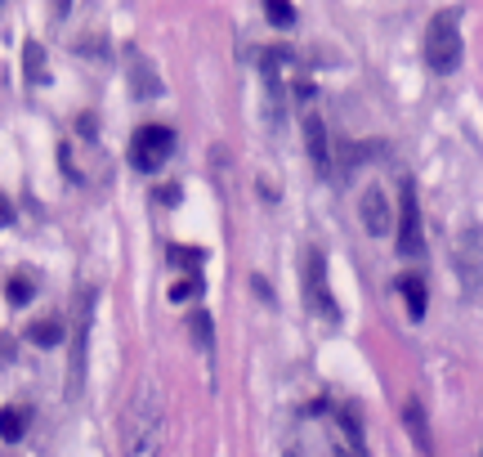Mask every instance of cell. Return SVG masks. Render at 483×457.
I'll return each instance as SVG.
<instances>
[{"label":"cell","mask_w":483,"mask_h":457,"mask_svg":"<svg viewBox=\"0 0 483 457\" xmlns=\"http://www.w3.org/2000/svg\"><path fill=\"white\" fill-rule=\"evenodd\" d=\"M23 435H28V413L23 408H0V439L14 444Z\"/></svg>","instance_id":"obj_11"},{"label":"cell","mask_w":483,"mask_h":457,"mask_svg":"<svg viewBox=\"0 0 483 457\" xmlns=\"http://www.w3.org/2000/svg\"><path fill=\"white\" fill-rule=\"evenodd\" d=\"M372 153H376L372 144H353V148H344V175H353L358 162H362V157H372Z\"/></svg>","instance_id":"obj_20"},{"label":"cell","mask_w":483,"mask_h":457,"mask_svg":"<svg viewBox=\"0 0 483 457\" xmlns=\"http://www.w3.org/2000/svg\"><path fill=\"white\" fill-rule=\"evenodd\" d=\"M403 220H399V252L403 256H416L421 252V202H416V188L412 180H403Z\"/></svg>","instance_id":"obj_7"},{"label":"cell","mask_w":483,"mask_h":457,"mask_svg":"<svg viewBox=\"0 0 483 457\" xmlns=\"http://www.w3.org/2000/svg\"><path fill=\"white\" fill-rule=\"evenodd\" d=\"M170 261H179V265L197 269V265H202V252H184V247H170Z\"/></svg>","instance_id":"obj_21"},{"label":"cell","mask_w":483,"mask_h":457,"mask_svg":"<svg viewBox=\"0 0 483 457\" xmlns=\"http://www.w3.org/2000/svg\"><path fill=\"white\" fill-rule=\"evenodd\" d=\"M10 355H14V341H10V336H0V364H5Z\"/></svg>","instance_id":"obj_24"},{"label":"cell","mask_w":483,"mask_h":457,"mask_svg":"<svg viewBox=\"0 0 483 457\" xmlns=\"http://www.w3.org/2000/svg\"><path fill=\"white\" fill-rule=\"evenodd\" d=\"M131 85L139 90V99H157L162 94V85H157V76L148 72V63L135 54V68H131Z\"/></svg>","instance_id":"obj_13"},{"label":"cell","mask_w":483,"mask_h":457,"mask_svg":"<svg viewBox=\"0 0 483 457\" xmlns=\"http://www.w3.org/2000/svg\"><path fill=\"white\" fill-rule=\"evenodd\" d=\"M305 301H309V309H313L318 318H327V323L340 318L336 296H331V287H327V256H322L318 247H309V256H305Z\"/></svg>","instance_id":"obj_4"},{"label":"cell","mask_w":483,"mask_h":457,"mask_svg":"<svg viewBox=\"0 0 483 457\" xmlns=\"http://www.w3.org/2000/svg\"><path fill=\"white\" fill-rule=\"evenodd\" d=\"M5 296H10V305H28L32 296H36V287H32V278H10V287H5Z\"/></svg>","instance_id":"obj_18"},{"label":"cell","mask_w":483,"mask_h":457,"mask_svg":"<svg viewBox=\"0 0 483 457\" xmlns=\"http://www.w3.org/2000/svg\"><path fill=\"white\" fill-rule=\"evenodd\" d=\"M403 421H408V430H412L416 448L430 457V453H434V439H430V421H425V408H421L416 399H408V408H403Z\"/></svg>","instance_id":"obj_10"},{"label":"cell","mask_w":483,"mask_h":457,"mask_svg":"<svg viewBox=\"0 0 483 457\" xmlns=\"http://www.w3.org/2000/svg\"><path fill=\"white\" fill-rule=\"evenodd\" d=\"M358 211H362V224H368V234L385 238V228H390V202H385V188H368V193H362V202H358Z\"/></svg>","instance_id":"obj_8"},{"label":"cell","mask_w":483,"mask_h":457,"mask_svg":"<svg viewBox=\"0 0 483 457\" xmlns=\"http://www.w3.org/2000/svg\"><path fill=\"white\" fill-rule=\"evenodd\" d=\"M305 148H309V157H313V166H318V171H327V166H331V148H327V126H322L318 117H309V122H305Z\"/></svg>","instance_id":"obj_9"},{"label":"cell","mask_w":483,"mask_h":457,"mask_svg":"<svg viewBox=\"0 0 483 457\" xmlns=\"http://www.w3.org/2000/svg\"><path fill=\"white\" fill-rule=\"evenodd\" d=\"M5 224H14V206L5 202V193H0V228H5Z\"/></svg>","instance_id":"obj_23"},{"label":"cell","mask_w":483,"mask_h":457,"mask_svg":"<svg viewBox=\"0 0 483 457\" xmlns=\"http://www.w3.org/2000/svg\"><path fill=\"white\" fill-rule=\"evenodd\" d=\"M166 448V399L153 381H139L121 413V453L126 457H162Z\"/></svg>","instance_id":"obj_1"},{"label":"cell","mask_w":483,"mask_h":457,"mask_svg":"<svg viewBox=\"0 0 483 457\" xmlns=\"http://www.w3.org/2000/svg\"><path fill=\"white\" fill-rule=\"evenodd\" d=\"M399 292H403V301H408V314L421 318V314H425V283H421L416 274H408V278L399 283Z\"/></svg>","instance_id":"obj_14"},{"label":"cell","mask_w":483,"mask_h":457,"mask_svg":"<svg viewBox=\"0 0 483 457\" xmlns=\"http://www.w3.org/2000/svg\"><path fill=\"white\" fill-rule=\"evenodd\" d=\"M157 202H162V206H175V202H179V184H162V188H157Z\"/></svg>","instance_id":"obj_22"},{"label":"cell","mask_w":483,"mask_h":457,"mask_svg":"<svg viewBox=\"0 0 483 457\" xmlns=\"http://www.w3.org/2000/svg\"><path fill=\"white\" fill-rule=\"evenodd\" d=\"M425 63L434 72H452L461 63V28H456L452 10L430 19V28H425Z\"/></svg>","instance_id":"obj_3"},{"label":"cell","mask_w":483,"mask_h":457,"mask_svg":"<svg viewBox=\"0 0 483 457\" xmlns=\"http://www.w3.org/2000/svg\"><path fill=\"white\" fill-rule=\"evenodd\" d=\"M28 341H36V346H45V350H54V346H63V323L41 318V323L28 327Z\"/></svg>","instance_id":"obj_12"},{"label":"cell","mask_w":483,"mask_h":457,"mask_svg":"<svg viewBox=\"0 0 483 457\" xmlns=\"http://www.w3.org/2000/svg\"><path fill=\"white\" fill-rule=\"evenodd\" d=\"M265 14H269L273 28H296V5H291V0H269Z\"/></svg>","instance_id":"obj_16"},{"label":"cell","mask_w":483,"mask_h":457,"mask_svg":"<svg viewBox=\"0 0 483 457\" xmlns=\"http://www.w3.org/2000/svg\"><path fill=\"white\" fill-rule=\"evenodd\" d=\"M197 292H202V278H197V274H188V278H179V283L170 287V301H193Z\"/></svg>","instance_id":"obj_19"},{"label":"cell","mask_w":483,"mask_h":457,"mask_svg":"<svg viewBox=\"0 0 483 457\" xmlns=\"http://www.w3.org/2000/svg\"><path fill=\"white\" fill-rule=\"evenodd\" d=\"M23 72H28V81H36V85L45 81V50H41L36 41L23 45Z\"/></svg>","instance_id":"obj_15"},{"label":"cell","mask_w":483,"mask_h":457,"mask_svg":"<svg viewBox=\"0 0 483 457\" xmlns=\"http://www.w3.org/2000/svg\"><path fill=\"white\" fill-rule=\"evenodd\" d=\"M94 301H99V292H94V287H81L76 314H72V346H67V355H72L67 395H72V399L85 390V355H90V318H94Z\"/></svg>","instance_id":"obj_2"},{"label":"cell","mask_w":483,"mask_h":457,"mask_svg":"<svg viewBox=\"0 0 483 457\" xmlns=\"http://www.w3.org/2000/svg\"><path fill=\"white\" fill-rule=\"evenodd\" d=\"M188 332H193V341H197V346H210V336H215V327H210V314H206V309H193V318H188Z\"/></svg>","instance_id":"obj_17"},{"label":"cell","mask_w":483,"mask_h":457,"mask_svg":"<svg viewBox=\"0 0 483 457\" xmlns=\"http://www.w3.org/2000/svg\"><path fill=\"white\" fill-rule=\"evenodd\" d=\"M452 261H456V274H461V287L470 296L483 292V228H465L452 247Z\"/></svg>","instance_id":"obj_6"},{"label":"cell","mask_w":483,"mask_h":457,"mask_svg":"<svg viewBox=\"0 0 483 457\" xmlns=\"http://www.w3.org/2000/svg\"><path fill=\"white\" fill-rule=\"evenodd\" d=\"M170 148H175V131L170 126H144L131 140V162L139 171H162L166 157H170Z\"/></svg>","instance_id":"obj_5"}]
</instances>
